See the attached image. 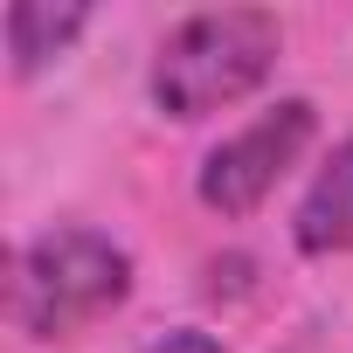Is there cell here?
<instances>
[{
    "label": "cell",
    "mask_w": 353,
    "mask_h": 353,
    "mask_svg": "<svg viewBox=\"0 0 353 353\" xmlns=\"http://www.w3.org/2000/svg\"><path fill=\"white\" fill-rule=\"evenodd\" d=\"M284 49V28L270 8H201L173 21L152 56V104L166 118H208L236 97H250Z\"/></svg>",
    "instance_id": "1"
},
{
    "label": "cell",
    "mask_w": 353,
    "mask_h": 353,
    "mask_svg": "<svg viewBox=\"0 0 353 353\" xmlns=\"http://www.w3.org/2000/svg\"><path fill=\"white\" fill-rule=\"evenodd\" d=\"M145 353H222V339H215V332H194V325H181V332H159Z\"/></svg>",
    "instance_id": "6"
},
{
    "label": "cell",
    "mask_w": 353,
    "mask_h": 353,
    "mask_svg": "<svg viewBox=\"0 0 353 353\" xmlns=\"http://www.w3.org/2000/svg\"><path fill=\"white\" fill-rule=\"evenodd\" d=\"M291 243L305 256H346L353 250V132L325 152L319 181L305 188V201L291 215Z\"/></svg>",
    "instance_id": "4"
},
{
    "label": "cell",
    "mask_w": 353,
    "mask_h": 353,
    "mask_svg": "<svg viewBox=\"0 0 353 353\" xmlns=\"http://www.w3.org/2000/svg\"><path fill=\"white\" fill-rule=\"evenodd\" d=\"M125 291H132V256L111 236H97V229H42L14 256L8 319L28 339H63V332H83L90 319H104L111 305H125Z\"/></svg>",
    "instance_id": "2"
},
{
    "label": "cell",
    "mask_w": 353,
    "mask_h": 353,
    "mask_svg": "<svg viewBox=\"0 0 353 353\" xmlns=\"http://www.w3.org/2000/svg\"><path fill=\"white\" fill-rule=\"evenodd\" d=\"M90 21V8H42V0H14L8 8V56H14V70L28 77V70H42L56 49H70V35Z\"/></svg>",
    "instance_id": "5"
},
{
    "label": "cell",
    "mask_w": 353,
    "mask_h": 353,
    "mask_svg": "<svg viewBox=\"0 0 353 353\" xmlns=\"http://www.w3.org/2000/svg\"><path fill=\"white\" fill-rule=\"evenodd\" d=\"M319 111L305 97H277L270 111H256L243 132H229L208 159H201V201L222 215H250L284 173L298 166V152L312 145Z\"/></svg>",
    "instance_id": "3"
}]
</instances>
